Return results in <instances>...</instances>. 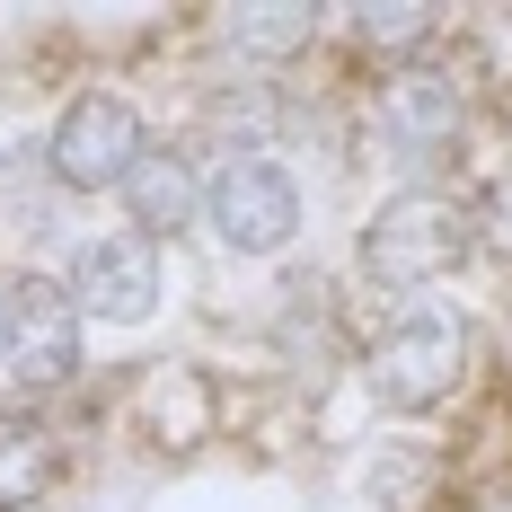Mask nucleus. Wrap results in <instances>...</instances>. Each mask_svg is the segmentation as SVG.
<instances>
[{"label":"nucleus","instance_id":"nucleus-14","mask_svg":"<svg viewBox=\"0 0 512 512\" xmlns=\"http://www.w3.org/2000/svg\"><path fill=\"white\" fill-rule=\"evenodd\" d=\"M0 354H9V292H0Z\"/></svg>","mask_w":512,"mask_h":512},{"label":"nucleus","instance_id":"nucleus-11","mask_svg":"<svg viewBox=\"0 0 512 512\" xmlns=\"http://www.w3.org/2000/svg\"><path fill=\"white\" fill-rule=\"evenodd\" d=\"M433 9H354V45H371V53H415L424 62V45H433Z\"/></svg>","mask_w":512,"mask_h":512},{"label":"nucleus","instance_id":"nucleus-13","mask_svg":"<svg viewBox=\"0 0 512 512\" xmlns=\"http://www.w3.org/2000/svg\"><path fill=\"white\" fill-rule=\"evenodd\" d=\"M468 248H486V256L512 265V168L486 177V195H477V212H468Z\"/></svg>","mask_w":512,"mask_h":512},{"label":"nucleus","instance_id":"nucleus-6","mask_svg":"<svg viewBox=\"0 0 512 512\" xmlns=\"http://www.w3.org/2000/svg\"><path fill=\"white\" fill-rule=\"evenodd\" d=\"M0 371L27 398H53V389L80 380V309H71V283L62 274L9 283V354H0Z\"/></svg>","mask_w":512,"mask_h":512},{"label":"nucleus","instance_id":"nucleus-8","mask_svg":"<svg viewBox=\"0 0 512 512\" xmlns=\"http://www.w3.org/2000/svg\"><path fill=\"white\" fill-rule=\"evenodd\" d=\"M124 195V221H133V239H177L195 212H204V177H195V159H177V151H142L133 159V177L115 186Z\"/></svg>","mask_w":512,"mask_h":512},{"label":"nucleus","instance_id":"nucleus-1","mask_svg":"<svg viewBox=\"0 0 512 512\" xmlns=\"http://www.w3.org/2000/svg\"><path fill=\"white\" fill-rule=\"evenodd\" d=\"M460 371H468V318L442 309V301H407L371 336V362H362L371 398L389 415H433L460 389Z\"/></svg>","mask_w":512,"mask_h":512},{"label":"nucleus","instance_id":"nucleus-7","mask_svg":"<svg viewBox=\"0 0 512 512\" xmlns=\"http://www.w3.org/2000/svg\"><path fill=\"white\" fill-rule=\"evenodd\" d=\"M159 248L115 230V239H80L71 248V309L80 318H106V327H142L159 318Z\"/></svg>","mask_w":512,"mask_h":512},{"label":"nucleus","instance_id":"nucleus-2","mask_svg":"<svg viewBox=\"0 0 512 512\" xmlns=\"http://www.w3.org/2000/svg\"><path fill=\"white\" fill-rule=\"evenodd\" d=\"M460 256H468V212L451 195H433V186L389 195L371 212V230H362V274L380 292H415L424 301V283H442Z\"/></svg>","mask_w":512,"mask_h":512},{"label":"nucleus","instance_id":"nucleus-5","mask_svg":"<svg viewBox=\"0 0 512 512\" xmlns=\"http://www.w3.org/2000/svg\"><path fill=\"white\" fill-rule=\"evenodd\" d=\"M142 151H151V142H142V106L115 98V89H80V98L53 115V133H45V168H53V186H71V195L124 186Z\"/></svg>","mask_w":512,"mask_h":512},{"label":"nucleus","instance_id":"nucleus-12","mask_svg":"<svg viewBox=\"0 0 512 512\" xmlns=\"http://www.w3.org/2000/svg\"><path fill=\"white\" fill-rule=\"evenodd\" d=\"M371 495L389 512H424L433 504V460H415V451H380L371 460Z\"/></svg>","mask_w":512,"mask_h":512},{"label":"nucleus","instance_id":"nucleus-10","mask_svg":"<svg viewBox=\"0 0 512 512\" xmlns=\"http://www.w3.org/2000/svg\"><path fill=\"white\" fill-rule=\"evenodd\" d=\"M318 27H327V18H318L309 0H292V9H221V36H230V45H239V62H256V71L301 62Z\"/></svg>","mask_w":512,"mask_h":512},{"label":"nucleus","instance_id":"nucleus-4","mask_svg":"<svg viewBox=\"0 0 512 512\" xmlns=\"http://www.w3.org/2000/svg\"><path fill=\"white\" fill-rule=\"evenodd\" d=\"M371 133H380V151L398 159V168H442V159L460 151L468 133V106H460V80L451 71H433V62H398V71H380V89H371Z\"/></svg>","mask_w":512,"mask_h":512},{"label":"nucleus","instance_id":"nucleus-3","mask_svg":"<svg viewBox=\"0 0 512 512\" xmlns=\"http://www.w3.org/2000/svg\"><path fill=\"white\" fill-rule=\"evenodd\" d=\"M204 212H212V239L230 256H283L301 239V177L274 151L221 159L212 186H204Z\"/></svg>","mask_w":512,"mask_h":512},{"label":"nucleus","instance_id":"nucleus-9","mask_svg":"<svg viewBox=\"0 0 512 512\" xmlns=\"http://www.w3.org/2000/svg\"><path fill=\"white\" fill-rule=\"evenodd\" d=\"M62 477V433L45 415H0V512H27Z\"/></svg>","mask_w":512,"mask_h":512}]
</instances>
